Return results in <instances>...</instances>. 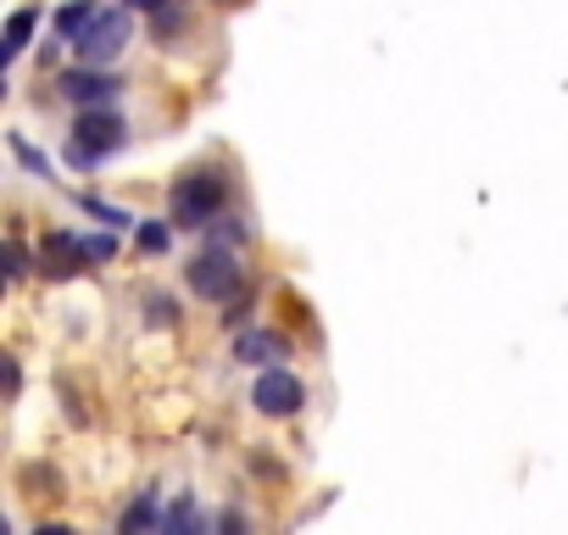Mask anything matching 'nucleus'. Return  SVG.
Listing matches in <instances>:
<instances>
[{
  "mask_svg": "<svg viewBox=\"0 0 568 535\" xmlns=\"http://www.w3.org/2000/svg\"><path fill=\"white\" fill-rule=\"evenodd\" d=\"M73 46H79V57H84V62H95V68L118 62V51L129 46V7H123V12H101V18H95Z\"/></svg>",
  "mask_w": 568,
  "mask_h": 535,
  "instance_id": "4",
  "label": "nucleus"
},
{
  "mask_svg": "<svg viewBox=\"0 0 568 535\" xmlns=\"http://www.w3.org/2000/svg\"><path fill=\"white\" fill-rule=\"evenodd\" d=\"M57 90H62L73 107H106V101H112L123 84H118L112 73H101L95 62H84V68H68V73L57 79Z\"/></svg>",
  "mask_w": 568,
  "mask_h": 535,
  "instance_id": "6",
  "label": "nucleus"
},
{
  "mask_svg": "<svg viewBox=\"0 0 568 535\" xmlns=\"http://www.w3.org/2000/svg\"><path fill=\"white\" fill-rule=\"evenodd\" d=\"M184 285H190L201 302L223 307V302H240L245 274H240V262H234V251H229V245H206L201 256H190V268H184Z\"/></svg>",
  "mask_w": 568,
  "mask_h": 535,
  "instance_id": "1",
  "label": "nucleus"
},
{
  "mask_svg": "<svg viewBox=\"0 0 568 535\" xmlns=\"http://www.w3.org/2000/svg\"><path fill=\"white\" fill-rule=\"evenodd\" d=\"M123 145V118H112V112H95V107H84L79 112V123H73V145H68V162L84 173V168H95L106 151H118Z\"/></svg>",
  "mask_w": 568,
  "mask_h": 535,
  "instance_id": "3",
  "label": "nucleus"
},
{
  "mask_svg": "<svg viewBox=\"0 0 568 535\" xmlns=\"http://www.w3.org/2000/svg\"><path fill=\"white\" fill-rule=\"evenodd\" d=\"M12 157H18V162H23L29 173H40V179H51V157H45V151H34V145H29L23 134H12Z\"/></svg>",
  "mask_w": 568,
  "mask_h": 535,
  "instance_id": "11",
  "label": "nucleus"
},
{
  "mask_svg": "<svg viewBox=\"0 0 568 535\" xmlns=\"http://www.w3.org/2000/svg\"><path fill=\"white\" fill-rule=\"evenodd\" d=\"M173 319H179V307L168 296H151V324H173Z\"/></svg>",
  "mask_w": 568,
  "mask_h": 535,
  "instance_id": "19",
  "label": "nucleus"
},
{
  "mask_svg": "<svg viewBox=\"0 0 568 535\" xmlns=\"http://www.w3.org/2000/svg\"><path fill=\"white\" fill-rule=\"evenodd\" d=\"M234 357L240 363H256V369H273L291 357V341H284L278 330H240L234 335Z\"/></svg>",
  "mask_w": 568,
  "mask_h": 535,
  "instance_id": "8",
  "label": "nucleus"
},
{
  "mask_svg": "<svg viewBox=\"0 0 568 535\" xmlns=\"http://www.w3.org/2000/svg\"><path fill=\"white\" fill-rule=\"evenodd\" d=\"M34 23H40V12H12V23H7V62H18L23 51H29V40H34Z\"/></svg>",
  "mask_w": 568,
  "mask_h": 535,
  "instance_id": "10",
  "label": "nucleus"
},
{
  "mask_svg": "<svg viewBox=\"0 0 568 535\" xmlns=\"http://www.w3.org/2000/svg\"><path fill=\"white\" fill-rule=\"evenodd\" d=\"M212 245H229V251L245 245V223H240V218H223V223L212 229Z\"/></svg>",
  "mask_w": 568,
  "mask_h": 535,
  "instance_id": "15",
  "label": "nucleus"
},
{
  "mask_svg": "<svg viewBox=\"0 0 568 535\" xmlns=\"http://www.w3.org/2000/svg\"><path fill=\"white\" fill-rule=\"evenodd\" d=\"M123 7H129V12H162L168 0H123Z\"/></svg>",
  "mask_w": 568,
  "mask_h": 535,
  "instance_id": "20",
  "label": "nucleus"
},
{
  "mask_svg": "<svg viewBox=\"0 0 568 535\" xmlns=\"http://www.w3.org/2000/svg\"><path fill=\"white\" fill-rule=\"evenodd\" d=\"M251 402H256V413H267V418H291V413L307 402V385L273 363V369H262V380H256Z\"/></svg>",
  "mask_w": 568,
  "mask_h": 535,
  "instance_id": "5",
  "label": "nucleus"
},
{
  "mask_svg": "<svg viewBox=\"0 0 568 535\" xmlns=\"http://www.w3.org/2000/svg\"><path fill=\"white\" fill-rule=\"evenodd\" d=\"M151 524H162V518H156V491H145V496L123 513V529H151Z\"/></svg>",
  "mask_w": 568,
  "mask_h": 535,
  "instance_id": "13",
  "label": "nucleus"
},
{
  "mask_svg": "<svg viewBox=\"0 0 568 535\" xmlns=\"http://www.w3.org/2000/svg\"><path fill=\"white\" fill-rule=\"evenodd\" d=\"M84 256L90 262H112L118 256V240L112 234H84Z\"/></svg>",
  "mask_w": 568,
  "mask_h": 535,
  "instance_id": "16",
  "label": "nucleus"
},
{
  "mask_svg": "<svg viewBox=\"0 0 568 535\" xmlns=\"http://www.w3.org/2000/svg\"><path fill=\"white\" fill-rule=\"evenodd\" d=\"M134 240H140V251H145V256H162V251L173 245V229H168V223H140V234H134Z\"/></svg>",
  "mask_w": 568,
  "mask_h": 535,
  "instance_id": "12",
  "label": "nucleus"
},
{
  "mask_svg": "<svg viewBox=\"0 0 568 535\" xmlns=\"http://www.w3.org/2000/svg\"><path fill=\"white\" fill-rule=\"evenodd\" d=\"M156 18V34L168 40V34H184V12L179 7H162V12H151Z\"/></svg>",
  "mask_w": 568,
  "mask_h": 535,
  "instance_id": "17",
  "label": "nucleus"
},
{
  "mask_svg": "<svg viewBox=\"0 0 568 535\" xmlns=\"http://www.w3.org/2000/svg\"><path fill=\"white\" fill-rule=\"evenodd\" d=\"M95 18H101L95 0H73V7H62V12H57V34H62V40H79Z\"/></svg>",
  "mask_w": 568,
  "mask_h": 535,
  "instance_id": "9",
  "label": "nucleus"
},
{
  "mask_svg": "<svg viewBox=\"0 0 568 535\" xmlns=\"http://www.w3.org/2000/svg\"><path fill=\"white\" fill-rule=\"evenodd\" d=\"M84 212H90V218H101V223H112V229H123V223H134L129 212H118V206H106V201H95V195H84Z\"/></svg>",
  "mask_w": 568,
  "mask_h": 535,
  "instance_id": "14",
  "label": "nucleus"
},
{
  "mask_svg": "<svg viewBox=\"0 0 568 535\" xmlns=\"http://www.w3.org/2000/svg\"><path fill=\"white\" fill-rule=\"evenodd\" d=\"M79 262H90L79 234H68V229L45 234V245H40V274H51V280H68V274H79Z\"/></svg>",
  "mask_w": 568,
  "mask_h": 535,
  "instance_id": "7",
  "label": "nucleus"
},
{
  "mask_svg": "<svg viewBox=\"0 0 568 535\" xmlns=\"http://www.w3.org/2000/svg\"><path fill=\"white\" fill-rule=\"evenodd\" d=\"M7 274H12V280H23V274H29V256H23V245H18V240H7Z\"/></svg>",
  "mask_w": 568,
  "mask_h": 535,
  "instance_id": "18",
  "label": "nucleus"
},
{
  "mask_svg": "<svg viewBox=\"0 0 568 535\" xmlns=\"http://www.w3.org/2000/svg\"><path fill=\"white\" fill-rule=\"evenodd\" d=\"M229 201V179L217 168H195L173 184V223L179 229H206Z\"/></svg>",
  "mask_w": 568,
  "mask_h": 535,
  "instance_id": "2",
  "label": "nucleus"
}]
</instances>
